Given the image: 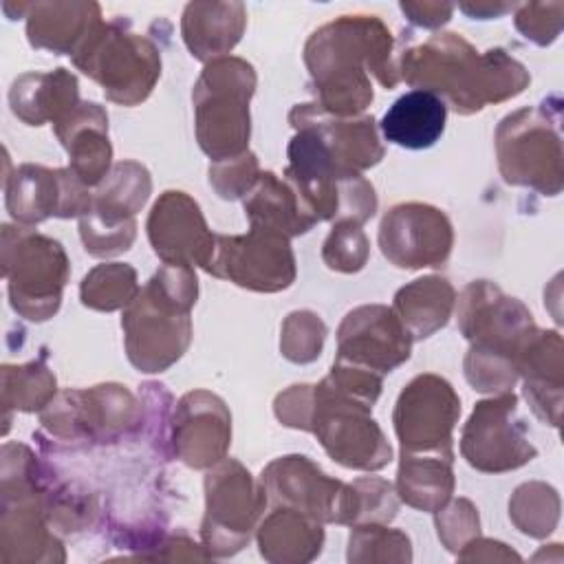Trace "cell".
<instances>
[{"instance_id":"3957f363","label":"cell","mask_w":564,"mask_h":564,"mask_svg":"<svg viewBox=\"0 0 564 564\" xmlns=\"http://www.w3.org/2000/svg\"><path fill=\"white\" fill-rule=\"evenodd\" d=\"M458 322L471 341L465 361L469 383L480 392H507L518 377V357L538 333L531 313L516 297L480 280L463 291Z\"/></svg>"},{"instance_id":"9a60e30c","label":"cell","mask_w":564,"mask_h":564,"mask_svg":"<svg viewBox=\"0 0 564 564\" xmlns=\"http://www.w3.org/2000/svg\"><path fill=\"white\" fill-rule=\"evenodd\" d=\"M262 489L282 507H293L319 522H352L355 487L322 474L306 456H284L262 474Z\"/></svg>"},{"instance_id":"603a6c76","label":"cell","mask_w":564,"mask_h":564,"mask_svg":"<svg viewBox=\"0 0 564 564\" xmlns=\"http://www.w3.org/2000/svg\"><path fill=\"white\" fill-rule=\"evenodd\" d=\"M447 119L445 99L438 95L414 88L401 95L381 117V132L386 141L408 148V150H423L432 148L443 130Z\"/></svg>"},{"instance_id":"7402d4cb","label":"cell","mask_w":564,"mask_h":564,"mask_svg":"<svg viewBox=\"0 0 564 564\" xmlns=\"http://www.w3.org/2000/svg\"><path fill=\"white\" fill-rule=\"evenodd\" d=\"M524 375V397L533 412L557 427L562 403V339L555 330H538L518 357Z\"/></svg>"},{"instance_id":"ffe728a7","label":"cell","mask_w":564,"mask_h":564,"mask_svg":"<svg viewBox=\"0 0 564 564\" xmlns=\"http://www.w3.org/2000/svg\"><path fill=\"white\" fill-rule=\"evenodd\" d=\"M229 443V414L220 399L192 392L181 401L174 449L189 467H207L223 458Z\"/></svg>"},{"instance_id":"30bf717a","label":"cell","mask_w":564,"mask_h":564,"mask_svg":"<svg viewBox=\"0 0 564 564\" xmlns=\"http://www.w3.org/2000/svg\"><path fill=\"white\" fill-rule=\"evenodd\" d=\"M150 194V176L145 167L126 161L117 163L93 198L88 212L79 220L82 240L93 256H112L130 249L134 238V214Z\"/></svg>"},{"instance_id":"e575fe53","label":"cell","mask_w":564,"mask_h":564,"mask_svg":"<svg viewBox=\"0 0 564 564\" xmlns=\"http://www.w3.org/2000/svg\"><path fill=\"white\" fill-rule=\"evenodd\" d=\"M286 326H291L295 333L302 335V339H295L291 344H284V357H289L291 361H313L319 350H322V341L326 335V328L322 324V319L308 311H300V313H291L286 319Z\"/></svg>"},{"instance_id":"277c9868","label":"cell","mask_w":564,"mask_h":564,"mask_svg":"<svg viewBox=\"0 0 564 564\" xmlns=\"http://www.w3.org/2000/svg\"><path fill=\"white\" fill-rule=\"evenodd\" d=\"M196 302L192 267L163 264L128 304L121 319L130 361L143 372H161L189 344V308Z\"/></svg>"},{"instance_id":"9c48e42d","label":"cell","mask_w":564,"mask_h":564,"mask_svg":"<svg viewBox=\"0 0 564 564\" xmlns=\"http://www.w3.org/2000/svg\"><path fill=\"white\" fill-rule=\"evenodd\" d=\"M4 275L13 308L29 319L42 322L59 306L68 260L59 242L18 229L15 247L4 240Z\"/></svg>"},{"instance_id":"5bb4252c","label":"cell","mask_w":564,"mask_h":564,"mask_svg":"<svg viewBox=\"0 0 564 564\" xmlns=\"http://www.w3.org/2000/svg\"><path fill=\"white\" fill-rule=\"evenodd\" d=\"M460 449L467 463L480 471L516 469L538 454L518 416V399L509 392L474 408Z\"/></svg>"},{"instance_id":"5b68a950","label":"cell","mask_w":564,"mask_h":564,"mask_svg":"<svg viewBox=\"0 0 564 564\" xmlns=\"http://www.w3.org/2000/svg\"><path fill=\"white\" fill-rule=\"evenodd\" d=\"M256 86L251 64L238 57L214 59L194 88L196 134L216 161L245 154L249 141V97Z\"/></svg>"},{"instance_id":"836d02e7","label":"cell","mask_w":564,"mask_h":564,"mask_svg":"<svg viewBox=\"0 0 564 564\" xmlns=\"http://www.w3.org/2000/svg\"><path fill=\"white\" fill-rule=\"evenodd\" d=\"M538 494L540 496H535V482L524 485L516 491V496L520 500H524L527 505H531V509H533L531 516H527V520L518 522V527H520L522 533H529L533 538H542V535H549L553 531V527L557 522V509H560V505L553 502V500H557V496L551 487L540 485Z\"/></svg>"},{"instance_id":"4316f807","label":"cell","mask_w":564,"mask_h":564,"mask_svg":"<svg viewBox=\"0 0 564 564\" xmlns=\"http://www.w3.org/2000/svg\"><path fill=\"white\" fill-rule=\"evenodd\" d=\"M242 26V4H187L183 15L185 44L198 59L231 51Z\"/></svg>"},{"instance_id":"d4e9b609","label":"cell","mask_w":564,"mask_h":564,"mask_svg":"<svg viewBox=\"0 0 564 564\" xmlns=\"http://www.w3.org/2000/svg\"><path fill=\"white\" fill-rule=\"evenodd\" d=\"M13 112L31 126H42L46 119L55 123L77 108L75 75L57 68L55 73L22 75L11 88Z\"/></svg>"},{"instance_id":"6da1fadb","label":"cell","mask_w":564,"mask_h":564,"mask_svg":"<svg viewBox=\"0 0 564 564\" xmlns=\"http://www.w3.org/2000/svg\"><path fill=\"white\" fill-rule=\"evenodd\" d=\"M390 31L375 15H344L315 31L304 48L319 106L330 115H355L372 101L368 70L392 88L399 68L392 64Z\"/></svg>"},{"instance_id":"2e32d148","label":"cell","mask_w":564,"mask_h":564,"mask_svg":"<svg viewBox=\"0 0 564 564\" xmlns=\"http://www.w3.org/2000/svg\"><path fill=\"white\" fill-rule=\"evenodd\" d=\"M379 245L383 256L401 269L438 267L452 251V225L436 207L403 203L383 216Z\"/></svg>"},{"instance_id":"52a82bcc","label":"cell","mask_w":564,"mask_h":564,"mask_svg":"<svg viewBox=\"0 0 564 564\" xmlns=\"http://www.w3.org/2000/svg\"><path fill=\"white\" fill-rule=\"evenodd\" d=\"M498 163L507 183L555 196L562 189L560 112L518 110L502 119L496 137Z\"/></svg>"},{"instance_id":"484cf974","label":"cell","mask_w":564,"mask_h":564,"mask_svg":"<svg viewBox=\"0 0 564 564\" xmlns=\"http://www.w3.org/2000/svg\"><path fill=\"white\" fill-rule=\"evenodd\" d=\"M260 553L269 562H306L313 560L324 542L319 520L293 509H275L260 527Z\"/></svg>"},{"instance_id":"d6986e66","label":"cell","mask_w":564,"mask_h":564,"mask_svg":"<svg viewBox=\"0 0 564 564\" xmlns=\"http://www.w3.org/2000/svg\"><path fill=\"white\" fill-rule=\"evenodd\" d=\"M93 194L88 185L68 170L22 165L7 185V207L20 223H40L48 216H84Z\"/></svg>"},{"instance_id":"ac0fdd59","label":"cell","mask_w":564,"mask_h":564,"mask_svg":"<svg viewBox=\"0 0 564 564\" xmlns=\"http://www.w3.org/2000/svg\"><path fill=\"white\" fill-rule=\"evenodd\" d=\"M148 236L165 264H198L209 271L216 236L207 229L198 205L187 194L165 192L156 200L148 218Z\"/></svg>"},{"instance_id":"cb8c5ba5","label":"cell","mask_w":564,"mask_h":564,"mask_svg":"<svg viewBox=\"0 0 564 564\" xmlns=\"http://www.w3.org/2000/svg\"><path fill=\"white\" fill-rule=\"evenodd\" d=\"M245 209L251 227L269 229L286 238L306 234L317 223L291 183L280 181L273 172L258 176L245 196Z\"/></svg>"},{"instance_id":"7a4b0ae2","label":"cell","mask_w":564,"mask_h":564,"mask_svg":"<svg viewBox=\"0 0 564 564\" xmlns=\"http://www.w3.org/2000/svg\"><path fill=\"white\" fill-rule=\"evenodd\" d=\"M403 79L445 97L456 112L469 115L489 101L516 97L529 84L522 64L502 48L478 53L456 33L430 37L401 57Z\"/></svg>"},{"instance_id":"1f68e13d","label":"cell","mask_w":564,"mask_h":564,"mask_svg":"<svg viewBox=\"0 0 564 564\" xmlns=\"http://www.w3.org/2000/svg\"><path fill=\"white\" fill-rule=\"evenodd\" d=\"M368 258V240L357 223H337L324 242V260L335 271H359Z\"/></svg>"},{"instance_id":"f546056e","label":"cell","mask_w":564,"mask_h":564,"mask_svg":"<svg viewBox=\"0 0 564 564\" xmlns=\"http://www.w3.org/2000/svg\"><path fill=\"white\" fill-rule=\"evenodd\" d=\"M79 9V4H35L33 15L29 18V40L33 46L51 48L55 53H66L62 29L68 37L70 53H75L84 40L90 35V31L99 24L95 18H90V11H97V4H86L82 15H73Z\"/></svg>"},{"instance_id":"8fae6325","label":"cell","mask_w":564,"mask_h":564,"mask_svg":"<svg viewBox=\"0 0 564 564\" xmlns=\"http://www.w3.org/2000/svg\"><path fill=\"white\" fill-rule=\"evenodd\" d=\"M253 291H280L295 278L289 238L251 227L247 236H216L209 271Z\"/></svg>"},{"instance_id":"ba28073f","label":"cell","mask_w":564,"mask_h":564,"mask_svg":"<svg viewBox=\"0 0 564 564\" xmlns=\"http://www.w3.org/2000/svg\"><path fill=\"white\" fill-rule=\"evenodd\" d=\"M75 64L104 86V93L119 104L132 106L152 90L161 59L156 48L115 24H97L84 44L73 53Z\"/></svg>"},{"instance_id":"4fadbf2b","label":"cell","mask_w":564,"mask_h":564,"mask_svg":"<svg viewBox=\"0 0 564 564\" xmlns=\"http://www.w3.org/2000/svg\"><path fill=\"white\" fill-rule=\"evenodd\" d=\"M207 516L203 540L216 555H227L249 540L256 518L264 505V491H258L249 471L236 460L220 463L205 480Z\"/></svg>"},{"instance_id":"e0dca14e","label":"cell","mask_w":564,"mask_h":564,"mask_svg":"<svg viewBox=\"0 0 564 564\" xmlns=\"http://www.w3.org/2000/svg\"><path fill=\"white\" fill-rule=\"evenodd\" d=\"M337 361L386 375L410 357L412 337L392 308L359 306L350 311L337 333Z\"/></svg>"},{"instance_id":"83f0119b","label":"cell","mask_w":564,"mask_h":564,"mask_svg":"<svg viewBox=\"0 0 564 564\" xmlns=\"http://www.w3.org/2000/svg\"><path fill=\"white\" fill-rule=\"evenodd\" d=\"M454 306V289L443 278H421L394 297V313L412 339L430 337L443 328Z\"/></svg>"},{"instance_id":"44dd1931","label":"cell","mask_w":564,"mask_h":564,"mask_svg":"<svg viewBox=\"0 0 564 564\" xmlns=\"http://www.w3.org/2000/svg\"><path fill=\"white\" fill-rule=\"evenodd\" d=\"M55 132L68 150L70 170L90 187L99 185L110 165L108 117L97 104H77L66 117L55 123Z\"/></svg>"},{"instance_id":"f1b7e54d","label":"cell","mask_w":564,"mask_h":564,"mask_svg":"<svg viewBox=\"0 0 564 564\" xmlns=\"http://www.w3.org/2000/svg\"><path fill=\"white\" fill-rule=\"evenodd\" d=\"M452 458L445 454L427 452H403L399 467V494L401 498L423 511H441L447 502L454 478H452Z\"/></svg>"},{"instance_id":"7c38bea8","label":"cell","mask_w":564,"mask_h":564,"mask_svg":"<svg viewBox=\"0 0 564 564\" xmlns=\"http://www.w3.org/2000/svg\"><path fill=\"white\" fill-rule=\"evenodd\" d=\"M460 401L452 386L436 375H421L401 392L394 410V430L403 452L452 454V430Z\"/></svg>"},{"instance_id":"d6a6232c","label":"cell","mask_w":564,"mask_h":564,"mask_svg":"<svg viewBox=\"0 0 564 564\" xmlns=\"http://www.w3.org/2000/svg\"><path fill=\"white\" fill-rule=\"evenodd\" d=\"M258 163L251 152L216 161L214 167H209V183L223 198H236L247 194L258 181Z\"/></svg>"},{"instance_id":"8992f818","label":"cell","mask_w":564,"mask_h":564,"mask_svg":"<svg viewBox=\"0 0 564 564\" xmlns=\"http://www.w3.org/2000/svg\"><path fill=\"white\" fill-rule=\"evenodd\" d=\"M311 430L344 467L379 469L390 463V445L370 416V405L339 392L328 379L311 388Z\"/></svg>"},{"instance_id":"4dcf8cb0","label":"cell","mask_w":564,"mask_h":564,"mask_svg":"<svg viewBox=\"0 0 564 564\" xmlns=\"http://www.w3.org/2000/svg\"><path fill=\"white\" fill-rule=\"evenodd\" d=\"M137 275L128 264H101L82 282V302L99 311H112L130 304L137 295Z\"/></svg>"}]
</instances>
